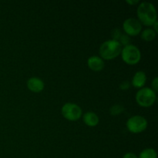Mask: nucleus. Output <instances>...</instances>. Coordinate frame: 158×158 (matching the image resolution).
<instances>
[{
  "label": "nucleus",
  "instance_id": "nucleus-12",
  "mask_svg": "<svg viewBox=\"0 0 158 158\" xmlns=\"http://www.w3.org/2000/svg\"><path fill=\"white\" fill-rule=\"evenodd\" d=\"M156 35H157V33L154 32L153 29H146L140 32V37L145 42L153 41L156 38Z\"/></svg>",
  "mask_w": 158,
  "mask_h": 158
},
{
  "label": "nucleus",
  "instance_id": "nucleus-4",
  "mask_svg": "<svg viewBox=\"0 0 158 158\" xmlns=\"http://www.w3.org/2000/svg\"><path fill=\"white\" fill-rule=\"evenodd\" d=\"M121 57L123 61L128 65H136L141 60V52L137 46L129 44L122 48Z\"/></svg>",
  "mask_w": 158,
  "mask_h": 158
},
{
  "label": "nucleus",
  "instance_id": "nucleus-7",
  "mask_svg": "<svg viewBox=\"0 0 158 158\" xmlns=\"http://www.w3.org/2000/svg\"><path fill=\"white\" fill-rule=\"evenodd\" d=\"M123 29L128 36H137L141 32L142 25L137 19L128 18L123 22Z\"/></svg>",
  "mask_w": 158,
  "mask_h": 158
},
{
  "label": "nucleus",
  "instance_id": "nucleus-19",
  "mask_svg": "<svg viewBox=\"0 0 158 158\" xmlns=\"http://www.w3.org/2000/svg\"><path fill=\"white\" fill-rule=\"evenodd\" d=\"M123 158H138V157H137L135 154H134V153L128 152L126 153V154L123 155Z\"/></svg>",
  "mask_w": 158,
  "mask_h": 158
},
{
  "label": "nucleus",
  "instance_id": "nucleus-3",
  "mask_svg": "<svg viewBox=\"0 0 158 158\" xmlns=\"http://www.w3.org/2000/svg\"><path fill=\"white\" fill-rule=\"evenodd\" d=\"M157 100V93L151 88L143 87L137 91L136 94V101L142 107H150L154 104Z\"/></svg>",
  "mask_w": 158,
  "mask_h": 158
},
{
  "label": "nucleus",
  "instance_id": "nucleus-14",
  "mask_svg": "<svg viewBox=\"0 0 158 158\" xmlns=\"http://www.w3.org/2000/svg\"><path fill=\"white\" fill-rule=\"evenodd\" d=\"M123 111H124V107L122 105L120 104L113 105L110 107V114L112 116L120 115Z\"/></svg>",
  "mask_w": 158,
  "mask_h": 158
},
{
  "label": "nucleus",
  "instance_id": "nucleus-10",
  "mask_svg": "<svg viewBox=\"0 0 158 158\" xmlns=\"http://www.w3.org/2000/svg\"><path fill=\"white\" fill-rule=\"evenodd\" d=\"M147 82V76L143 71H137L134 75L131 81V84L137 89L144 87Z\"/></svg>",
  "mask_w": 158,
  "mask_h": 158
},
{
  "label": "nucleus",
  "instance_id": "nucleus-2",
  "mask_svg": "<svg viewBox=\"0 0 158 158\" xmlns=\"http://www.w3.org/2000/svg\"><path fill=\"white\" fill-rule=\"evenodd\" d=\"M122 48L123 47L118 41L114 40H106L100 45L99 50L100 57L105 60H114L120 55Z\"/></svg>",
  "mask_w": 158,
  "mask_h": 158
},
{
  "label": "nucleus",
  "instance_id": "nucleus-17",
  "mask_svg": "<svg viewBox=\"0 0 158 158\" xmlns=\"http://www.w3.org/2000/svg\"><path fill=\"white\" fill-rule=\"evenodd\" d=\"M131 86V83L128 81H123L120 83V89H122V90H127Z\"/></svg>",
  "mask_w": 158,
  "mask_h": 158
},
{
  "label": "nucleus",
  "instance_id": "nucleus-13",
  "mask_svg": "<svg viewBox=\"0 0 158 158\" xmlns=\"http://www.w3.org/2000/svg\"><path fill=\"white\" fill-rule=\"evenodd\" d=\"M138 158H157V154L153 148H146L140 153Z\"/></svg>",
  "mask_w": 158,
  "mask_h": 158
},
{
  "label": "nucleus",
  "instance_id": "nucleus-11",
  "mask_svg": "<svg viewBox=\"0 0 158 158\" xmlns=\"http://www.w3.org/2000/svg\"><path fill=\"white\" fill-rule=\"evenodd\" d=\"M83 120L86 126L91 127H96L100 122L97 114H95L94 112H91V111L85 113L84 115L83 116Z\"/></svg>",
  "mask_w": 158,
  "mask_h": 158
},
{
  "label": "nucleus",
  "instance_id": "nucleus-20",
  "mask_svg": "<svg viewBox=\"0 0 158 158\" xmlns=\"http://www.w3.org/2000/svg\"><path fill=\"white\" fill-rule=\"evenodd\" d=\"M126 2L127 3V4L131 5V6H133V5L134 6V5L139 3V1H138V0H134V1H133V0H127Z\"/></svg>",
  "mask_w": 158,
  "mask_h": 158
},
{
  "label": "nucleus",
  "instance_id": "nucleus-8",
  "mask_svg": "<svg viewBox=\"0 0 158 158\" xmlns=\"http://www.w3.org/2000/svg\"><path fill=\"white\" fill-rule=\"evenodd\" d=\"M28 89L33 93H40L44 89V82L38 77H31L28 80L27 83Z\"/></svg>",
  "mask_w": 158,
  "mask_h": 158
},
{
  "label": "nucleus",
  "instance_id": "nucleus-15",
  "mask_svg": "<svg viewBox=\"0 0 158 158\" xmlns=\"http://www.w3.org/2000/svg\"><path fill=\"white\" fill-rule=\"evenodd\" d=\"M118 42L120 43V44L121 46H126L127 45L131 44V39H130V36H128L126 34H122L121 36H120V40H118Z\"/></svg>",
  "mask_w": 158,
  "mask_h": 158
},
{
  "label": "nucleus",
  "instance_id": "nucleus-16",
  "mask_svg": "<svg viewBox=\"0 0 158 158\" xmlns=\"http://www.w3.org/2000/svg\"><path fill=\"white\" fill-rule=\"evenodd\" d=\"M122 33L120 32V30L119 29H115L112 31V33H111V35H112V40H116V41H118L120 40V36H121Z\"/></svg>",
  "mask_w": 158,
  "mask_h": 158
},
{
  "label": "nucleus",
  "instance_id": "nucleus-18",
  "mask_svg": "<svg viewBox=\"0 0 158 158\" xmlns=\"http://www.w3.org/2000/svg\"><path fill=\"white\" fill-rule=\"evenodd\" d=\"M151 86H152V88L151 89L154 91V92L157 93L158 90V77H155V78L153 80L152 83H151Z\"/></svg>",
  "mask_w": 158,
  "mask_h": 158
},
{
  "label": "nucleus",
  "instance_id": "nucleus-6",
  "mask_svg": "<svg viewBox=\"0 0 158 158\" xmlns=\"http://www.w3.org/2000/svg\"><path fill=\"white\" fill-rule=\"evenodd\" d=\"M62 115L69 121H77L82 117V109L79 105L73 103H66L61 109Z\"/></svg>",
  "mask_w": 158,
  "mask_h": 158
},
{
  "label": "nucleus",
  "instance_id": "nucleus-1",
  "mask_svg": "<svg viewBox=\"0 0 158 158\" xmlns=\"http://www.w3.org/2000/svg\"><path fill=\"white\" fill-rule=\"evenodd\" d=\"M137 19L141 25L146 26H152L157 22V11L152 3L143 2L140 3L137 9Z\"/></svg>",
  "mask_w": 158,
  "mask_h": 158
},
{
  "label": "nucleus",
  "instance_id": "nucleus-5",
  "mask_svg": "<svg viewBox=\"0 0 158 158\" xmlns=\"http://www.w3.org/2000/svg\"><path fill=\"white\" fill-rule=\"evenodd\" d=\"M148 124V120L145 117L140 115H135L128 119L126 126L130 132L133 134H140L147 129Z\"/></svg>",
  "mask_w": 158,
  "mask_h": 158
},
{
  "label": "nucleus",
  "instance_id": "nucleus-9",
  "mask_svg": "<svg viewBox=\"0 0 158 158\" xmlns=\"http://www.w3.org/2000/svg\"><path fill=\"white\" fill-rule=\"evenodd\" d=\"M104 61L103 59L97 56H92L87 60V66L91 70L99 72L104 68Z\"/></svg>",
  "mask_w": 158,
  "mask_h": 158
}]
</instances>
